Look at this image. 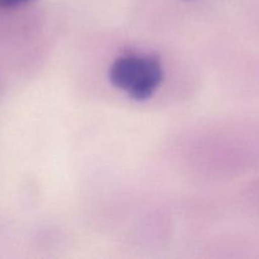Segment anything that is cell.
Wrapping results in <instances>:
<instances>
[{"label": "cell", "instance_id": "obj_1", "mask_svg": "<svg viewBox=\"0 0 259 259\" xmlns=\"http://www.w3.org/2000/svg\"><path fill=\"white\" fill-rule=\"evenodd\" d=\"M109 78L134 100H146L161 85L163 71L161 62L153 56L126 55L111 65Z\"/></svg>", "mask_w": 259, "mask_h": 259}, {"label": "cell", "instance_id": "obj_2", "mask_svg": "<svg viewBox=\"0 0 259 259\" xmlns=\"http://www.w3.org/2000/svg\"><path fill=\"white\" fill-rule=\"evenodd\" d=\"M28 2H30V0H0V8L2 9H8V8L18 7V5H22Z\"/></svg>", "mask_w": 259, "mask_h": 259}]
</instances>
